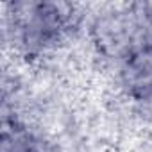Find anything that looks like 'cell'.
<instances>
[{
  "instance_id": "6da1fadb",
  "label": "cell",
  "mask_w": 152,
  "mask_h": 152,
  "mask_svg": "<svg viewBox=\"0 0 152 152\" xmlns=\"http://www.w3.org/2000/svg\"><path fill=\"white\" fill-rule=\"evenodd\" d=\"M84 15L61 0H16L4 4L6 34L25 59L41 57L68 43L81 31Z\"/></svg>"
},
{
  "instance_id": "7a4b0ae2",
  "label": "cell",
  "mask_w": 152,
  "mask_h": 152,
  "mask_svg": "<svg viewBox=\"0 0 152 152\" xmlns=\"http://www.w3.org/2000/svg\"><path fill=\"white\" fill-rule=\"evenodd\" d=\"M88 34L97 56L120 66L132 56L152 48V2L111 6L91 20Z\"/></svg>"
},
{
  "instance_id": "3957f363",
  "label": "cell",
  "mask_w": 152,
  "mask_h": 152,
  "mask_svg": "<svg viewBox=\"0 0 152 152\" xmlns=\"http://www.w3.org/2000/svg\"><path fill=\"white\" fill-rule=\"evenodd\" d=\"M0 152H54V147L39 131L4 106Z\"/></svg>"
},
{
  "instance_id": "277c9868",
  "label": "cell",
  "mask_w": 152,
  "mask_h": 152,
  "mask_svg": "<svg viewBox=\"0 0 152 152\" xmlns=\"http://www.w3.org/2000/svg\"><path fill=\"white\" fill-rule=\"evenodd\" d=\"M122 93L136 104H152V48L116 66Z\"/></svg>"
}]
</instances>
